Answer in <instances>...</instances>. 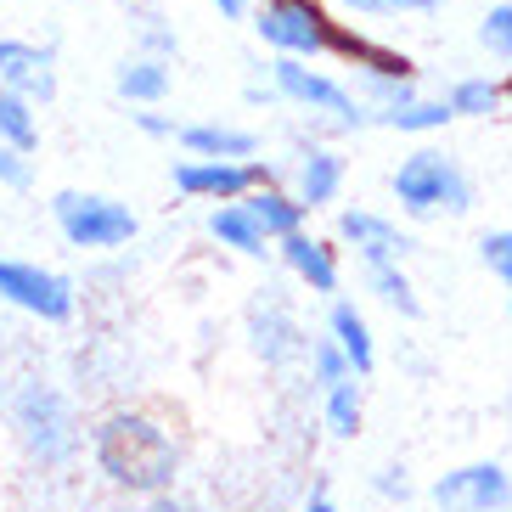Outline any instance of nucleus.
<instances>
[{"label": "nucleus", "instance_id": "f257e3e1", "mask_svg": "<svg viewBox=\"0 0 512 512\" xmlns=\"http://www.w3.org/2000/svg\"><path fill=\"white\" fill-rule=\"evenodd\" d=\"M91 467L119 496L152 501L164 490H181L186 445L169 428V417L147 406H113L91 422Z\"/></svg>", "mask_w": 512, "mask_h": 512}, {"label": "nucleus", "instance_id": "f03ea898", "mask_svg": "<svg viewBox=\"0 0 512 512\" xmlns=\"http://www.w3.org/2000/svg\"><path fill=\"white\" fill-rule=\"evenodd\" d=\"M271 79L282 91V107H293L304 119V136L344 141V136H361V130H377L372 102L332 68H316L304 57H271Z\"/></svg>", "mask_w": 512, "mask_h": 512}, {"label": "nucleus", "instance_id": "7ed1b4c3", "mask_svg": "<svg viewBox=\"0 0 512 512\" xmlns=\"http://www.w3.org/2000/svg\"><path fill=\"white\" fill-rule=\"evenodd\" d=\"M389 197L400 203L406 220H462L479 203V186L467 175V164L456 152L417 141L411 152H400V164L389 169Z\"/></svg>", "mask_w": 512, "mask_h": 512}, {"label": "nucleus", "instance_id": "20e7f679", "mask_svg": "<svg viewBox=\"0 0 512 512\" xmlns=\"http://www.w3.org/2000/svg\"><path fill=\"white\" fill-rule=\"evenodd\" d=\"M6 422H12V439L23 445V456L34 467H68L85 445L74 394L57 389L51 377H23L6 400Z\"/></svg>", "mask_w": 512, "mask_h": 512}, {"label": "nucleus", "instance_id": "39448f33", "mask_svg": "<svg viewBox=\"0 0 512 512\" xmlns=\"http://www.w3.org/2000/svg\"><path fill=\"white\" fill-rule=\"evenodd\" d=\"M332 62L349 68V85L366 96L372 107H389V102H406L411 91H422V68L417 57H406L400 46L366 34L361 23L338 17V34H332Z\"/></svg>", "mask_w": 512, "mask_h": 512}, {"label": "nucleus", "instance_id": "423d86ee", "mask_svg": "<svg viewBox=\"0 0 512 512\" xmlns=\"http://www.w3.org/2000/svg\"><path fill=\"white\" fill-rule=\"evenodd\" d=\"M51 226H57V237L74 254H119V248H130L141 237V214L124 197L68 186V192L51 197Z\"/></svg>", "mask_w": 512, "mask_h": 512}, {"label": "nucleus", "instance_id": "0eeeda50", "mask_svg": "<svg viewBox=\"0 0 512 512\" xmlns=\"http://www.w3.org/2000/svg\"><path fill=\"white\" fill-rule=\"evenodd\" d=\"M248 29L259 34V46L271 51V57L321 62V57H332L338 12H332L327 0H259Z\"/></svg>", "mask_w": 512, "mask_h": 512}, {"label": "nucleus", "instance_id": "6e6552de", "mask_svg": "<svg viewBox=\"0 0 512 512\" xmlns=\"http://www.w3.org/2000/svg\"><path fill=\"white\" fill-rule=\"evenodd\" d=\"M0 304H12L17 316H29V321L62 327V321L79 316V287H74V276L51 271L40 259L0 254Z\"/></svg>", "mask_w": 512, "mask_h": 512}, {"label": "nucleus", "instance_id": "1a4fd4ad", "mask_svg": "<svg viewBox=\"0 0 512 512\" xmlns=\"http://www.w3.org/2000/svg\"><path fill=\"white\" fill-rule=\"evenodd\" d=\"M242 332H248V349H254L265 366H293V361H304V349H310L299 304H293V293H282L276 282L254 287V299L242 310Z\"/></svg>", "mask_w": 512, "mask_h": 512}, {"label": "nucleus", "instance_id": "9d476101", "mask_svg": "<svg viewBox=\"0 0 512 512\" xmlns=\"http://www.w3.org/2000/svg\"><path fill=\"white\" fill-rule=\"evenodd\" d=\"M428 507L434 512H512V467L496 462V456L445 467L428 484Z\"/></svg>", "mask_w": 512, "mask_h": 512}, {"label": "nucleus", "instance_id": "9b49d317", "mask_svg": "<svg viewBox=\"0 0 512 512\" xmlns=\"http://www.w3.org/2000/svg\"><path fill=\"white\" fill-rule=\"evenodd\" d=\"M332 237H338V248H349V254H355V265H389V259H400V265H406V259L417 254V237H411L394 214L366 209V203L338 209Z\"/></svg>", "mask_w": 512, "mask_h": 512}, {"label": "nucleus", "instance_id": "f8f14e48", "mask_svg": "<svg viewBox=\"0 0 512 512\" xmlns=\"http://www.w3.org/2000/svg\"><path fill=\"white\" fill-rule=\"evenodd\" d=\"M287 186L299 192V203L310 214H321V209H332L338 197H344V186H349V158L332 141H321V136H304L299 147H293V158H287Z\"/></svg>", "mask_w": 512, "mask_h": 512}, {"label": "nucleus", "instance_id": "ddd939ff", "mask_svg": "<svg viewBox=\"0 0 512 512\" xmlns=\"http://www.w3.org/2000/svg\"><path fill=\"white\" fill-rule=\"evenodd\" d=\"M276 265L310 299H338V287H344V248H338V237H316L310 226L276 242Z\"/></svg>", "mask_w": 512, "mask_h": 512}, {"label": "nucleus", "instance_id": "4468645a", "mask_svg": "<svg viewBox=\"0 0 512 512\" xmlns=\"http://www.w3.org/2000/svg\"><path fill=\"white\" fill-rule=\"evenodd\" d=\"M0 91L51 107L57 102V51L40 40H23V34H0Z\"/></svg>", "mask_w": 512, "mask_h": 512}, {"label": "nucleus", "instance_id": "2eb2a0df", "mask_svg": "<svg viewBox=\"0 0 512 512\" xmlns=\"http://www.w3.org/2000/svg\"><path fill=\"white\" fill-rule=\"evenodd\" d=\"M169 181L192 203H237L254 192V169H248V158H175Z\"/></svg>", "mask_w": 512, "mask_h": 512}, {"label": "nucleus", "instance_id": "dca6fc26", "mask_svg": "<svg viewBox=\"0 0 512 512\" xmlns=\"http://www.w3.org/2000/svg\"><path fill=\"white\" fill-rule=\"evenodd\" d=\"M203 237L214 242V248H226V254L237 259H271L276 254V242L271 231L254 220V209L248 203H209V214H203Z\"/></svg>", "mask_w": 512, "mask_h": 512}, {"label": "nucleus", "instance_id": "f3484780", "mask_svg": "<svg viewBox=\"0 0 512 512\" xmlns=\"http://www.w3.org/2000/svg\"><path fill=\"white\" fill-rule=\"evenodd\" d=\"M377 130H394L406 141H434L456 124V107L445 96H428V91H411L406 102H389V107H372Z\"/></svg>", "mask_w": 512, "mask_h": 512}, {"label": "nucleus", "instance_id": "a211bd4d", "mask_svg": "<svg viewBox=\"0 0 512 512\" xmlns=\"http://www.w3.org/2000/svg\"><path fill=\"white\" fill-rule=\"evenodd\" d=\"M169 85H175V62L169 57L130 51V57L113 68V96H119L124 107H164Z\"/></svg>", "mask_w": 512, "mask_h": 512}, {"label": "nucleus", "instance_id": "6ab92c4d", "mask_svg": "<svg viewBox=\"0 0 512 512\" xmlns=\"http://www.w3.org/2000/svg\"><path fill=\"white\" fill-rule=\"evenodd\" d=\"M327 332L338 338V349L349 355V366H355L361 377L377 372V332H372V316H366V310L349 299V293L327 299Z\"/></svg>", "mask_w": 512, "mask_h": 512}, {"label": "nucleus", "instance_id": "aec40b11", "mask_svg": "<svg viewBox=\"0 0 512 512\" xmlns=\"http://www.w3.org/2000/svg\"><path fill=\"white\" fill-rule=\"evenodd\" d=\"M181 152L186 158H259V136L248 124H226V119H192L181 124Z\"/></svg>", "mask_w": 512, "mask_h": 512}, {"label": "nucleus", "instance_id": "412c9836", "mask_svg": "<svg viewBox=\"0 0 512 512\" xmlns=\"http://www.w3.org/2000/svg\"><path fill=\"white\" fill-rule=\"evenodd\" d=\"M316 406H321V428L349 445V439L361 434V422H366V383H361V372L338 377L327 394H316Z\"/></svg>", "mask_w": 512, "mask_h": 512}, {"label": "nucleus", "instance_id": "4be33fe9", "mask_svg": "<svg viewBox=\"0 0 512 512\" xmlns=\"http://www.w3.org/2000/svg\"><path fill=\"white\" fill-rule=\"evenodd\" d=\"M445 102L456 107V119H501L507 113V79L501 74H456L445 85Z\"/></svg>", "mask_w": 512, "mask_h": 512}, {"label": "nucleus", "instance_id": "5701e85b", "mask_svg": "<svg viewBox=\"0 0 512 512\" xmlns=\"http://www.w3.org/2000/svg\"><path fill=\"white\" fill-rule=\"evenodd\" d=\"M242 203L254 209L259 226L271 231V242H282V237H293V231L310 226V209L299 203V192H293V186H254Z\"/></svg>", "mask_w": 512, "mask_h": 512}, {"label": "nucleus", "instance_id": "b1692460", "mask_svg": "<svg viewBox=\"0 0 512 512\" xmlns=\"http://www.w3.org/2000/svg\"><path fill=\"white\" fill-rule=\"evenodd\" d=\"M361 276H366V293H372L389 316H400V321L422 316V293H417V282H411V271L400 259H389V265H361Z\"/></svg>", "mask_w": 512, "mask_h": 512}, {"label": "nucleus", "instance_id": "393cba45", "mask_svg": "<svg viewBox=\"0 0 512 512\" xmlns=\"http://www.w3.org/2000/svg\"><path fill=\"white\" fill-rule=\"evenodd\" d=\"M304 389L310 394H327L332 383H338V377H349L355 372V366H349V355L344 349H338V338H332V332H321V338H310V349H304Z\"/></svg>", "mask_w": 512, "mask_h": 512}, {"label": "nucleus", "instance_id": "a878e982", "mask_svg": "<svg viewBox=\"0 0 512 512\" xmlns=\"http://www.w3.org/2000/svg\"><path fill=\"white\" fill-rule=\"evenodd\" d=\"M349 23H383V17H434L445 0H327Z\"/></svg>", "mask_w": 512, "mask_h": 512}, {"label": "nucleus", "instance_id": "bb28decb", "mask_svg": "<svg viewBox=\"0 0 512 512\" xmlns=\"http://www.w3.org/2000/svg\"><path fill=\"white\" fill-rule=\"evenodd\" d=\"M130 40H136V51H147V57H169V62H175V51H181L175 23H169L164 12H152V6H130Z\"/></svg>", "mask_w": 512, "mask_h": 512}, {"label": "nucleus", "instance_id": "cd10ccee", "mask_svg": "<svg viewBox=\"0 0 512 512\" xmlns=\"http://www.w3.org/2000/svg\"><path fill=\"white\" fill-rule=\"evenodd\" d=\"M0 141H12V147H23V152L40 147V107H34L29 96L0 91Z\"/></svg>", "mask_w": 512, "mask_h": 512}, {"label": "nucleus", "instance_id": "c85d7f7f", "mask_svg": "<svg viewBox=\"0 0 512 512\" xmlns=\"http://www.w3.org/2000/svg\"><path fill=\"white\" fill-rule=\"evenodd\" d=\"M479 46L490 51L501 68H512V0H490V6H484V17H479Z\"/></svg>", "mask_w": 512, "mask_h": 512}, {"label": "nucleus", "instance_id": "c756f323", "mask_svg": "<svg viewBox=\"0 0 512 512\" xmlns=\"http://www.w3.org/2000/svg\"><path fill=\"white\" fill-rule=\"evenodd\" d=\"M372 496L377 501H389V507H406L411 496H417V484H411V467L406 462H383V467H372Z\"/></svg>", "mask_w": 512, "mask_h": 512}, {"label": "nucleus", "instance_id": "7c9ffc66", "mask_svg": "<svg viewBox=\"0 0 512 512\" xmlns=\"http://www.w3.org/2000/svg\"><path fill=\"white\" fill-rule=\"evenodd\" d=\"M34 186V152L0 141V192H29Z\"/></svg>", "mask_w": 512, "mask_h": 512}, {"label": "nucleus", "instance_id": "2f4dec72", "mask_svg": "<svg viewBox=\"0 0 512 512\" xmlns=\"http://www.w3.org/2000/svg\"><path fill=\"white\" fill-rule=\"evenodd\" d=\"M479 265L496 276V282H507V276H512V226L484 231V237H479Z\"/></svg>", "mask_w": 512, "mask_h": 512}, {"label": "nucleus", "instance_id": "473e14b6", "mask_svg": "<svg viewBox=\"0 0 512 512\" xmlns=\"http://www.w3.org/2000/svg\"><path fill=\"white\" fill-rule=\"evenodd\" d=\"M130 124H136L147 141H175V136H181V119H175V113H164V107H136V113H130Z\"/></svg>", "mask_w": 512, "mask_h": 512}, {"label": "nucleus", "instance_id": "72a5a7b5", "mask_svg": "<svg viewBox=\"0 0 512 512\" xmlns=\"http://www.w3.org/2000/svg\"><path fill=\"white\" fill-rule=\"evenodd\" d=\"M254 186H287V158H248Z\"/></svg>", "mask_w": 512, "mask_h": 512}, {"label": "nucleus", "instance_id": "f704fd0d", "mask_svg": "<svg viewBox=\"0 0 512 512\" xmlns=\"http://www.w3.org/2000/svg\"><path fill=\"white\" fill-rule=\"evenodd\" d=\"M141 512H203L192 496H181V490H164V496H152V501H141Z\"/></svg>", "mask_w": 512, "mask_h": 512}, {"label": "nucleus", "instance_id": "c9c22d12", "mask_svg": "<svg viewBox=\"0 0 512 512\" xmlns=\"http://www.w3.org/2000/svg\"><path fill=\"white\" fill-rule=\"evenodd\" d=\"M254 6H259V0H214V12L226 17V23H248V17H254Z\"/></svg>", "mask_w": 512, "mask_h": 512}, {"label": "nucleus", "instance_id": "e433bc0d", "mask_svg": "<svg viewBox=\"0 0 512 512\" xmlns=\"http://www.w3.org/2000/svg\"><path fill=\"white\" fill-rule=\"evenodd\" d=\"M299 512H338V501H332L327 490H321V484H316V490L304 496V507H299Z\"/></svg>", "mask_w": 512, "mask_h": 512}, {"label": "nucleus", "instance_id": "4c0bfd02", "mask_svg": "<svg viewBox=\"0 0 512 512\" xmlns=\"http://www.w3.org/2000/svg\"><path fill=\"white\" fill-rule=\"evenodd\" d=\"M501 287H507V321H512V276H507V282H501Z\"/></svg>", "mask_w": 512, "mask_h": 512}, {"label": "nucleus", "instance_id": "58836bf2", "mask_svg": "<svg viewBox=\"0 0 512 512\" xmlns=\"http://www.w3.org/2000/svg\"><path fill=\"white\" fill-rule=\"evenodd\" d=\"M507 113H512V74H507Z\"/></svg>", "mask_w": 512, "mask_h": 512}]
</instances>
